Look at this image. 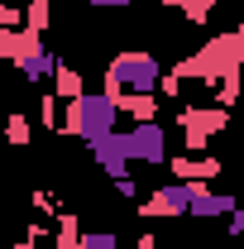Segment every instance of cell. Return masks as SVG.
Returning <instances> with one entry per match:
<instances>
[{"label": "cell", "instance_id": "cell-9", "mask_svg": "<svg viewBox=\"0 0 244 249\" xmlns=\"http://www.w3.org/2000/svg\"><path fill=\"white\" fill-rule=\"evenodd\" d=\"M38 43H43V34H34V29H0V58L19 62V58H29Z\"/></svg>", "mask_w": 244, "mask_h": 249}, {"label": "cell", "instance_id": "cell-19", "mask_svg": "<svg viewBox=\"0 0 244 249\" xmlns=\"http://www.w3.org/2000/svg\"><path fill=\"white\" fill-rule=\"evenodd\" d=\"M139 249H158V240L153 235H139Z\"/></svg>", "mask_w": 244, "mask_h": 249}, {"label": "cell", "instance_id": "cell-13", "mask_svg": "<svg viewBox=\"0 0 244 249\" xmlns=\"http://www.w3.org/2000/svg\"><path fill=\"white\" fill-rule=\"evenodd\" d=\"M82 249H120L115 230H82Z\"/></svg>", "mask_w": 244, "mask_h": 249}, {"label": "cell", "instance_id": "cell-17", "mask_svg": "<svg viewBox=\"0 0 244 249\" xmlns=\"http://www.w3.org/2000/svg\"><path fill=\"white\" fill-rule=\"evenodd\" d=\"M225 225H230V235H225V240H244V201H240V211L225 220Z\"/></svg>", "mask_w": 244, "mask_h": 249}, {"label": "cell", "instance_id": "cell-12", "mask_svg": "<svg viewBox=\"0 0 244 249\" xmlns=\"http://www.w3.org/2000/svg\"><path fill=\"white\" fill-rule=\"evenodd\" d=\"M177 10H182V15H187V24H196V29H201V24L211 19L215 0H177Z\"/></svg>", "mask_w": 244, "mask_h": 249}, {"label": "cell", "instance_id": "cell-5", "mask_svg": "<svg viewBox=\"0 0 244 249\" xmlns=\"http://www.w3.org/2000/svg\"><path fill=\"white\" fill-rule=\"evenodd\" d=\"M129 149H134V163H149V168H168L173 163V154H168V129L158 120L129 124Z\"/></svg>", "mask_w": 244, "mask_h": 249}, {"label": "cell", "instance_id": "cell-2", "mask_svg": "<svg viewBox=\"0 0 244 249\" xmlns=\"http://www.w3.org/2000/svg\"><path fill=\"white\" fill-rule=\"evenodd\" d=\"M124 120V110L115 106L110 91H82L77 101L62 106V134H77L82 144H96L105 134H115Z\"/></svg>", "mask_w": 244, "mask_h": 249}, {"label": "cell", "instance_id": "cell-16", "mask_svg": "<svg viewBox=\"0 0 244 249\" xmlns=\"http://www.w3.org/2000/svg\"><path fill=\"white\" fill-rule=\"evenodd\" d=\"M115 192H120L124 201H134V196H139V182H134V173H129V178H115Z\"/></svg>", "mask_w": 244, "mask_h": 249}, {"label": "cell", "instance_id": "cell-15", "mask_svg": "<svg viewBox=\"0 0 244 249\" xmlns=\"http://www.w3.org/2000/svg\"><path fill=\"white\" fill-rule=\"evenodd\" d=\"M34 206H38L43 216H58V201H53V192H48V187H38V192H34Z\"/></svg>", "mask_w": 244, "mask_h": 249}, {"label": "cell", "instance_id": "cell-14", "mask_svg": "<svg viewBox=\"0 0 244 249\" xmlns=\"http://www.w3.org/2000/svg\"><path fill=\"white\" fill-rule=\"evenodd\" d=\"M5 134H10V144H15V149H24V144H29V120L15 110V115H10V124H5Z\"/></svg>", "mask_w": 244, "mask_h": 249}, {"label": "cell", "instance_id": "cell-18", "mask_svg": "<svg viewBox=\"0 0 244 249\" xmlns=\"http://www.w3.org/2000/svg\"><path fill=\"white\" fill-rule=\"evenodd\" d=\"M91 10H134V0H87Z\"/></svg>", "mask_w": 244, "mask_h": 249}, {"label": "cell", "instance_id": "cell-8", "mask_svg": "<svg viewBox=\"0 0 244 249\" xmlns=\"http://www.w3.org/2000/svg\"><path fill=\"white\" fill-rule=\"evenodd\" d=\"M220 168H225V163H220V158H211V154H196V158L182 154V158H173V163H168L173 182H211Z\"/></svg>", "mask_w": 244, "mask_h": 249}, {"label": "cell", "instance_id": "cell-21", "mask_svg": "<svg viewBox=\"0 0 244 249\" xmlns=\"http://www.w3.org/2000/svg\"><path fill=\"white\" fill-rule=\"evenodd\" d=\"M235 34H240V38H244V24H240V29H235Z\"/></svg>", "mask_w": 244, "mask_h": 249}, {"label": "cell", "instance_id": "cell-3", "mask_svg": "<svg viewBox=\"0 0 244 249\" xmlns=\"http://www.w3.org/2000/svg\"><path fill=\"white\" fill-rule=\"evenodd\" d=\"M163 62H158V53H149V48H124V53H115V58L105 62V91H158L163 87Z\"/></svg>", "mask_w": 244, "mask_h": 249}, {"label": "cell", "instance_id": "cell-7", "mask_svg": "<svg viewBox=\"0 0 244 249\" xmlns=\"http://www.w3.org/2000/svg\"><path fill=\"white\" fill-rule=\"evenodd\" d=\"M58 62H62V58L53 53V48H48V43H38V48H34L29 58H19V62H15V72L24 77V87H48V91H53Z\"/></svg>", "mask_w": 244, "mask_h": 249}, {"label": "cell", "instance_id": "cell-20", "mask_svg": "<svg viewBox=\"0 0 244 249\" xmlns=\"http://www.w3.org/2000/svg\"><path fill=\"white\" fill-rule=\"evenodd\" d=\"M5 249H24V245H5Z\"/></svg>", "mask_w": 244, "mask_h": 249}, {"label": "cell", "instance_id": "cell-11", "mask_svg": "<svg viewBox=\"0 0 244 249\" xmlns=\"http://www.w3.org/2000/svg\"><path fill=\"white\" fill-rule=\"evenodd\" d=\"M53 91H58L62 101H77V96L87 91V82H82V72H77V67H67V62H58V77H53Z\"/></svg>", "mask_w": 244, "mask_h": 249}, {"label": "cell", "instance_id": "cell-6", "mask_svg": "<svg viewBox=\"0 0 244 249\" xmlns=\"http://www.w3.org/2000/svg\"><path fill=\"white\" fill-rule=\"evenodd\" d=\"M91 158L101 163V173L115 182V178H129V168H134V149H129V129H115V134H105V139H96L87 144Z\"/></svg>", "mask_w": 244, "mask_h": 249}, {"label": "cell", "instance_id": "cell-4", "mask_svg": "<svg viewBox=\"0 0 244 249\" xmlns=\"http://www.w3.org/2000/svg\"><path fill=\"white\" fill-rule=\"evenodd\" d=\"M177 124H182V144H187V154H206L211 134L230 129V110H225V106H182Z\"/></svg>", "mask_w": 244, "mask_h": 249}, {"label": "cell", "instance_id": "cell-1", "mask_svg": "<svg viewBox=\"0 0 244 249\" xmlns=\"http://www.w3.org/2000/svg\"><path fill=\"white\" fill-rule=\"evenodd\" d=\"M244 62V38L235 29L230 34H215L206 48H196L192 58H182L173 72L182 77V82H196V87H220L225 77H235Z\"/></svg>", "mask_w": 244, "mask_h": 249}, {"label": "cell", "instance_id": "cell-10", "mask_svg": "<svg viewBox=\"0 0 244 249\" xmlns=\"http://www.w3.org/2000/svg\"><path fill=\"white\" fill-rule=\"evenodd\" d=\"M115 106H120L129 120H158V96L153 91H115Z\"/></svg>", "mask_w": 244, "mask_h": 249}]
</instances>
